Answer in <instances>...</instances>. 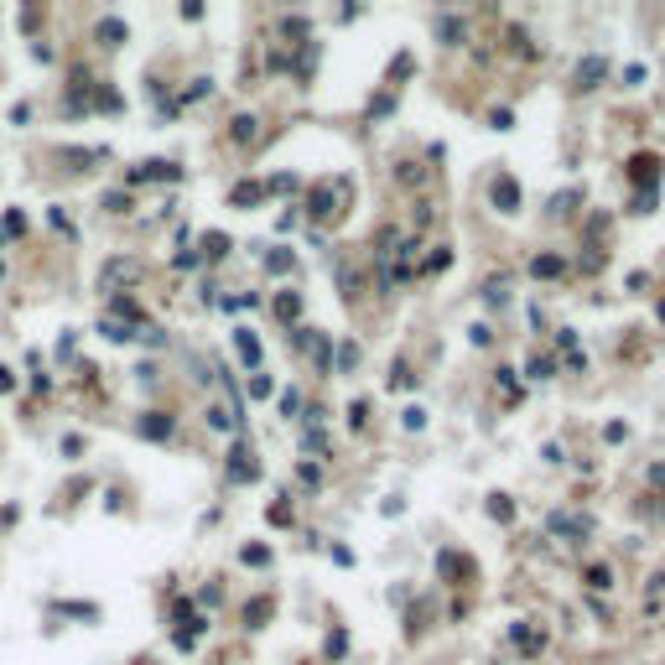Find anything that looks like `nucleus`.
<instances>
[{
	"label": "nucleus",
	"mask_w": 665,
	"mask_h": 665,
	"mask_svg": "<svg viewBox=\"0 0 665 665\" xmlns=\"http://www.w3.org/2000/svg\"><path fill=\"white\" fill-rule=\"evenodd\" d=\"M177 166L172 162H146V166H135V172H130V182H177Z\"/></svg>",
	"instance_id": "f257e3e1"
},
{
	"label": "nucleus",
	"mask_w": 665,
	"mask_h": 665,
	"mask_svg": "<svg viewBox=\"0 0 665 665\" xmlns=\"http://www.w3.org/2000/svg\"><path fill=\"white\" fill-rule=\"evenodd\" d=\"M629 177H634L640 187H655V177H660V162H655L650 151H640V156L629 162Z\"/></svg>",
	"instance_id": "f03ea898"
},
{
	"label": "nucleus",
	"mask_w": 665,
	"mask_h": 665,
	"mask_svg": "<svg viewBox=\"0 0 665 665\" xmlns=\"http://www.w3.org/2000/svg\"><path fill=\"white\" fill-rule=\"evenodd\" d=\"M494 208H499V213L520 208V187H514V177H499V182H494Z\"/></svg>",
	"instance_id": "7ed1b4c3"
},
{
	"label": "nucleus",
	"mask_w": 665,
	"mask_h": 665,
	"mask_svg": "<svg viewBox=\"0 0 665 665\" xmlns=\"http://www.w3.org/2000/svg\"><path fill=\"white\" fill-rule=\"evenodd\" d=\"M135 276H140V265H135V260H109L99 281H105V292H109V286H120V281H135Z\"/></svg>",
	"instance_id": "20e7f679"
},
{
	"label": "nucleus",
	"mask_w": 665,
	"mask_h": 665,
	"mask_svg": "<svg viewBox=\"0 0 665 665\" xmlns=\"http://www.w3.org/2000/svg\"><path fill=\"white\" fill-rule=\"evenodd\" d=\"M603 73H608V58H598V52H593L587 63H577V83H582V89H598V78H603Z\"/></svg>",
	"instance_id": "39448f33"
},
{
	"label": "nucleus",
	"mask_w": 665,
	"mask_h": 665,
	"mask_svg": "<svg viewBox=\"0 0 665 665\" xmlns=\"http://www.w3.org/2000/svg\"><path fill=\"white\" fill-rule=\"evenodd\" d=\"M255 473H260V468H255V463H250V453H245V447H234V463H229V479H234V483H250V479H255Z\"/></svg>",
	"instance_id": "423d86ee"
},
{
	"label": "nucleus",
	"mask_w": 665,
	"mask_h": 665,
	"mask_svg": "<svg viewBox=\"0 0 665 665\" xmlns=\"http://www.w3.org/2000/svg\"><path fill=\"white\" fill-rule=\"evenodd\" d=\"M140 432H146V437H156V442H162V437H172V416H166V411H151V416L140 421Z\"/></svg>",
	"instance_id": "0eeeda50"
},
{
	"label": "nucleus",
	"mask_w": 665,
	"mask_h": 665,
	"mask_svg": "<svg viewBox=\"0 0 665 665\" xmlns=\"http://www.w3.org/2000/svg\"><path fill=\"white\" fill-rule=\"evenodd\" d=\"M234 349H239V359H245V364L260 359V343H255V333H250V327H239V333H234Z\"/></svg>",
	"instance_id": "6e6552de"
},
{
	"label": "nucleus",
	"mask_w": 665,
	"mask_h": 665,
	"mask_svg": "<svg viewBox=\"0 0 665 665\" xmlns=\"http://www.w3.org/2000/svg\"><path fill=\"white\" fill-rule=\"evenodd\" d=\"M530 270H536V276H561L567 265H561L556 255H536V260H530Z\"/></svg>",
	"instance_id": "1a4fd4ad"
},
{
	"label": "nucleus",
	"mask_w": 665,
	"mask_h": 665,
	"mask_svg": "<svg viewBox=\"0 0 665 665\" xmlns=\"http://www.w3.org/2000/svg\"><path fill=\"white\" fill-rule=\"evenodd\" d=\"M224 250H229V239H224V234H203V255H208V260H219Z\"/></svg>",
	"instance_id": "9d476101"
},
{
	"label": "nucleus",
	"mask_w": 665,
	"mask_h": 665,
	"mask_svg": "<svg viewBox=\"0 0 665 665\" xmlns=\"http://www.w3.org/2000/svg\"><path fill=\"white\" fill-rule=\"evenodd\" d=\"M489 514H494V520H514V504L504 499V494H494V499H489Z\"/></svg>",
	"instance_id": "9b49d317"
},
{
	"label": "nucleus",
	"mask_w": 665,
	"mask_h": 665,
	"mask_svg": "<svg viewBox=\"0 0 665 665\" xmlns=\"http://www.w3.org/2000/svg\"><path fill=\"white\" fill-rule=\"evenodd\" d=\"M99 36H109V47H120V36H125V26L109 16V21H99Z\"/></svg>",
	"instance_id": "f8f14e48"
},
{
	"label": "nucleus",
	"mask_w": 665,
	"mask_h": 665,
	"mask_svg": "<svg viewBox=\"0 0 665 665\" xmlns=\"http://www.w3.org/2000/svg\"><path fill=\"white\" fill-rule=\"evenodd\" d=\"M276 312H281V317H286V323H292V317H296V312H302V296H281V302H276Z\"/></svg>",
	"instance_id": "ddd939ff"
},
{
	"label": "nucleus",
	"mask_w": 665,
	"mask_h": 665,
	"mask_svg": "<svg viewBox=\"0 0 665 665\" xmlns=\"http://www.w3.org/2000/svg\"><path fill=\"white\" fill-rule=\"evenodd\" d=\"M587 587H598V593L613 587V582H608V567H587Z\"/></svg>",
	"instance_id": "4468645a"
},
{
	"label": "nucleus",
	"mask_w": 665,
	"mask_h": 665,
	"mask_svg": "<svg viewBox=\"0 0 665 665\" xmlns=\"http://www.w3.org/2000/svg\"><path fill=\"white\" fill-rule=\"evenodd\" d=\"M245 561H250V567H265L270 551H265V546H245Z\"/></svg>",
	"instance_id": "2eb2a0df"
},
{
	"label": "nucleus",
	"mask_w": 665,
	"mask_h": 665,
	"mask_svg": "<svg viewBox=\"0 0 665 665\" xmlns=\"http://www.w3.org/2000/svg\"><path fill=\"white\" fill-rule=\"evenodd\" d=\"M260 198V187L255 182H245V187H234V203H255Z\"/></svg>",
	"instance_id": "dca6fc26"
},
{
	"label": "nucleus",
	"mask_w": 665,
	"mask_h": 665,
	"mask_svg": "<svg viewBox=\"0 0 665 665\" xmlns=\"http://www.w3.org/2000/svg\"><path fill=\"white\" fill-rule=\"evenodd\" d=\"M234 135H239V140H250V135H255V120H250V115H239V120H234Z\"/></svg>",
	"instance_id": "f3484780"
},
{
	"label": "nucleus",
	"mask_w": 665,
	"mask_h": 665,
	"mask_svg": "<svg viewBox=\"0 0 665 665\" xmlns=\"http://www.w3.org/2000/svg\"><path fill=\"white\" fill-rule=\"evenodd\" d=\"M296 406H302V395H296V390H286V395H281V411H286V416H296Z\"/></svg>",
	"instance_id": "a211bd4d"
},
{
	"label": "nucleus",
	"mask_w": 665,
	"mask_h": 665,
	"mask_svg": "<svg viewBox=\"0 0 665 665\" xmlns=\"http://www.w3.org/2000/svg\"><path fill=\"white\" fill-rule=\"evenodd\" d=\"M16 385V380H11V369H0V390H11Z\"/></svg>",
	"instance_id": "6ab92c4d"
}]
</instances>
